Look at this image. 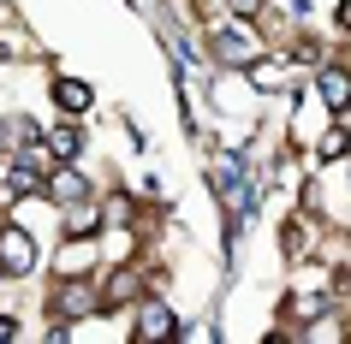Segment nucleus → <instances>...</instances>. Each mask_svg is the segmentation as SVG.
<instances>
[{
    "instance_id": "nucleus-5",
    "label": "nucleus",
    "mask_w": 351,
    "mask_h": 344,
    "mask_svg": "<svg viewBox=\"0 0 351 344\" xmlns=\"http://www.w3.org/2000/svg\"><path fill=\"white\" fill-rule=\"evenodd\" d=\"M95 255H101V250H95V237L90 232H72V237H66V250L54 255V273H90Z\"/></svg>"
},
{
    "instance_id": "nucleus-2",
    "label": "nucleus",
    "mask_w": 351,
    "mask_h": 344,
    "mask_svg": "<svg viewBox=\"0 0 351 344\" xmlns=\"http://www.w3.org/2000/svg\"><path fill=\"white\" fill-rule=\"evenodd\" d=\"M42 196L60 202V208H77V202H90V178H84L72 161H60L54 172H48V184H42Z\"/></svg>"
},
{
    "instance_id": "nucleus-10",
    "label": "nucleus",
    "mask_w": 351,
    "mask_h": 344,
    "mask_svg": "<svg viewBox=\"0 0 351 344\" xmlns=\"http://www.w3.org/2000/svg\"><path fill=\"white\" fill-rule=\"evenodd\" d=\"M0 339H19V321L12 315H0Z\"/></svg>"
},
{
    "instance_id": "nucleus-6",
    "label": "nucleus",
    "mask_w": 351,
    "mask_h": 344,
    "mask_svg": "<svg viewBox=\"0 0 351 344\" xmlns=\"http://www.w3.org/2000/svg\"><path fill=\"white\" fill-rule=\"evenodd\" d=\"M137 339H167V332H179V315H173V303H161V297H149L143 315H137V326H131Z\"/></svg>"
},
{
    "instance_id": "nucleus-11",
    "label": "nucleus",
    "mask_w": 351,
    "mask_h": 344,
    "mask_svg": "<svg viewBox=\"0 0 351 344\" xmlns=\"http://www.w3.org/2000/svg\"><path fill=\"white\" fill-rule=\"evenodd\" d=\"M339 30H351V0H346V6H339Z\"/></svg>"
},
{
    "instance_id": "nucleus-4",
    "label": "nucleus",
    "mask_w": 351,
    "mask_h": 344,
    "mask_svg": "<svg viewBox=\"0 0 351 344\" xmlns=\"http://www.w3.org/2000/svg\"><path fill=\"white\" fill-rule=\"evenodd\" d=\"M208 48H215L221 66H250V59H256V36H250V30H215Z\"/></svg>"
},
{
    "instance_id": "nucleus-3",
    "label": "nucleus",
    "mask_w": 351,
    "mask_h": 344,
    "mask_svg": "<svg viewBox=\"0 0 351 344\" xmlns=\"http://www.w3.org/2000/svg\"><path fill=\"white\" fill-rule=\"evenodd\" d=\"M315 95L328 101V113L351 107V66H315Z\"/></svg>"
},
{
    "instance_id": "nucleus-7",
    "label": "nucleus",
    "mask_w": 351,
    "mask_h": 344,
    "mask_svg": "<svg viewBox=\"0 0 351 344\" xmlns=\"http://www.w3.org/2000/svg\"><path fill=\"white\" fill-rule=\"evenodd\" d=\"M54 101H60V113L77 119V113H90L95 95H90V83H77V77H54Z\"/></svg>"
},
{
    "instance_id": "nucleus-9",
    "label": "nucleus",
    "mask_w": 351,
    "mask_h": 344,
    "mask_svg": "<svg viewBox=\"0 0 351 344\" xmlns=\"http://www.w3.org/2000/svg\"><path fill=\"white\" fill-rule=\"evenodd\" d=\"M48 143H54V155H60V161H77V148H84V137H77V125H60L54 137H48Z\"/></svg>"
},
{
    "instance_id": "nucleus-8",
    "label": "nucleus",
    "mask_w": 351,
    "mask_h": 344,
    "mask_svg": "<svg viewBox=\"0 0 351 344\" xmlns=\"http://www.w3.org/2000/svg\"><path fill=\"white\" fill-rule=\"evenodd\" d=\"M339 155H351V131L346 125H333L315 137V161H339Z\"/></svg>"
},
{
    "instance_id": "nucleus-1",
    "label": "nucleus",
    "mask_w": 351,
    "mask_h": 344,
    "mask_svg": "<svg viewBox=\"0 0 351 344\" xmlns=\"http://www.w3.org/2000/svg\"><path fill=\"white\" fill-rule=\"evenodd\" d=\"M36 261H42L36 237L24 232L19 220H6V226H0V273H6V279H24V273H36Z\"/></svg>"
}]
</instances>
